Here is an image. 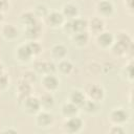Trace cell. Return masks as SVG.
<instances>
[{
    "mask_svg": "<svg viewBox=\"0 0 134 134\" xmlns=\"http://www.w3.org/2000/svg\"><path fill=\"white\" fill-rule=\"evenodd\" d=\"M112 54L119 58L133 59V40L126 30H118L114 34V42L109 49Z\"/></svg>",
    "mask_w": 134,
    "mask_h": 134,
    "instance_id": "1",
    "label": "cell"
},
{
    "mask_svg": "<svg viewBox=\"0 0 134 134\" xmlns=\"http://www.w3.org/2000/svg\"><path fill=\"white\" fill-rule=\"evenodd\" d=\"M87 25H88V19L79 16L72 20H66L62 26V30L66 35L71 36L73 34L87 30Z\"/></svg>",
    "mask_w": 134,
    "mask_h": 134,
    "instance_id": "2",
    "label": "cell"
},
{
    "mask_svg": "<svg viewBox=\"0 0 134 134\" xmlns=\"http://www.w3.org/2000/svg\"><path fill=\"white\" fill-rule=\"evenodd\" d=\"M130 120V113L127 109L122 107H116L111 109L108 113V121L110 125L126 126Z\"/></svg>",
    "mask_w": 134,
    "mask_h": 134,
    "instance_id": "3",
    "label": "cell"
},
{
    "mask_svg": "<svg viewBox=\"0 0 134 134\" xmlns=\"http://www.w3.org/2000/svg\"><path fill=\"white\" fill-rule=\"evenodd\" d=\"M22 111L29 116H35L40 110H41V105H40V100L38 96L35 95H29L27 97H25L23 100H21L19 103Z\"/></svg>",
    "mask_w": 134,
    "mask_h": 134,
    "instance_id": "4",
    "label": "cell"
},
{
    "mask_svg": "<svg viewBox=\"0 0 134 134\" xmlns=\"http://www.w3.org/2000/svg\"><path fill=\"white\" fill-rule=\"evenodd\" d=\"M65 21L66 20L63 14L61 13V10L50 9L49 13L46 15V17L42 20V23H44L46 26H48L51 29H59L62 28Z\"/></svg>",
    "mask_w": 134,
    "mask_h": 134,
    "instance_id": "5",
    "label": "cell"
},
{
    "mask_svg": "<svg viewBox=\"0 0 134 134\" xmlns=\"http://www.w3.org/2000/svg\"><path fill=\"white\" fill-rule=\"evenodd\" d=\"M95 13L96 16L103 18V19H108L112 18L115 15V5L111 0H98L95 3Z\"/></svg>",
    "mask_w": 134,
    "mask_h": 134,
    "instance_id": "6",
    "label": "cell"
},
{
    "mask_svg": "<svg viewBox=\"0 0 134 134\" xmlns=\"http://www.w3.org/2000/svg\"><path fill=\"white\" fill-rule=\"evenodd\" d=\"M84 126H85L84 120L77 115L69 118H64V121L62 124V129L65 133L76 134L84 129Z\"/></svg>",
    "mask_w": 134,
    "mask_h": 134,
    "instance_id": "7",
    "label": "cell"
},
{
    "mask_svg": "<svg viewBox=\"0 0 134 134\" xmlns=\"http://www.w3.org/2000/svg\"><path fill=\"white\" fill-rule=\"evenodd\" d=\"M84 92L88 99H91V100H94L97 103H102L106 96V91H105L104 87L97 83L87 85L84 89Z\"/></svg>",
    "mask_w": 134,
    "mask_h": 134,
    "instance_id": "8",
    "label": "cell"
},
{
    "mask_svg": "<svg viewBox=\"0 0 134 134\" xmlns=\"http://www.w3.org/2000/svg\"><path fill=\"white\" fill-rule=\"evenodd\" d=\"M35 124L40 129H49L54 125V115L48 110H40L35 115Z\"/></svg>",
    "mask_w": 134,
    "mask_h": 134,
    "instance_id": "9",
    "label": "cell"
},
{
    "mask_svg": "<svg viewBox=\"0 0 134 134\" xmlns=\"http://www.w3.org/2000/svg\"><path fill=\"white\" fill-rule=\"evenodd\" d=\"M34 70L38 75L57 74V63L52 60H36L34 62Z\"/></svg>",
    "mask_w": 134,
    "mask_h": 134,
    "instance_id": "10",
    "label": "cell"
},
{
    "mask_svg": "<svg viewBox=\"0 0 134 134\" xmlns=\"http://www.w3.org/2000/svg\"><path fill=\"white\" fill-rule=\"evenodd\" d=\"M14 57H15V60L17 62H19L20 64H27V63L31 62L35 59L34 55L31 54V52H30L26 42L19 44L15 48Z\"/></svg>",
    "mask_w": 134,
    "mask_h": 134,
    "instance_id": "11",
    "label": "cell"
},
{
    "mask_svg": "<svg viewBox=\"0 0 134 134\" xmlns=\"http://www.w3.org/2000/svg\"><path fill=\"white\" fill-rule=\"evenodd\" d=\"M114 42V34L108 30H104L95 36V44L102 50H109Z\"/></svg>",
    "mask_w": 134,
    "mask_h": 134,
    "instance_id": "12",
    "label": "cell"
},
{
    "mask_svg": "<svg viewBox=\"0 0 134 134\" xmlns=\"http://www.w3.org/2000/svg\"><path fill=\"white\" fill-rule=\"evenodd\" d=\"M41 87L44 91L53 93L60 87V79L57 74H44L41 77Z\"/></svg>",
    "mask_w": 134,
    "mask_h": 134,
    "instance_id": "13",
    "label": "cell"
},
{
    "mask_svg": "<svg viewBox=\"0 0 134 134\" xmlns=\"http://www.w3.org/2000/svg\"><path fill=\"white\" fill-rule=\"evenodd\" d=\"M0 35L5 41L12 42L19 38L20 30L18 26H16L13 23H3L0 26Z\"/></svg>",
    "mask_w": 134,
    "mask_h": 134,
    "instance_id": "14",
    "label": "cell"
},
{
    "mask_svg": "<svg viewBox=\"0 0 134 134\" xmlns=\"http://www.w3.org/2000/svg\"><path fill=\"white\" fill-rule=\"evenodd\" d=\"M32 92H34L32 84H30V83H28L22 79H19V81L16 85V98H17V100L20 103L25 97L31 95Z\"/></svg>",
    "mask_w": 134,
    "mask_h": 134,
    "instance_id": "15",
    "label": "cell"
},
{
    "mask_svg": "<svg viewBox=\"0 0 134 134\" xmlns=\"http://www.w3.org/2000/svg\"><path fill=\"white\" fill-rule=\"evenodd\" d=\"M106 23H105V19L98 17V16H94L90 19H88V25H87V31L91 35V36H96L98 34H100L102 31L106 30Z\"/></svg>",
    "mask_w": 134,
    "mask_h": 134,
    "instance_id": "16",
    "label": "cell"
},
{
    "mask_svg": "<svg viewBox=\"0 0 134 134\" xmlns=\"http://www.w3.org/2000/svg\"><path fill=\"white\" fill-rule=\"evenodd\" d=\"M42 32H43L42 21L38 22L35 25L23 28V37L25 38L26 41H39Z\"/></svg>",
    "mask_w": 134,
    "mask_h": 134,
    "instance_id": "17",
    "label": "cell"
},
{
    "mask_svg": "<svg viewBox=\"0 0 134 134\" xmlns=\"http://www.w3.org/2000/svg\"><path fill=\"white\" fill-rule=\"evenodd\" d=\"M61 13L63 14L65 20H72L80 16L81 9H80V6L77 3L69 1V2H66L63 4V6L61 8Z\"/></svg>",
    "mask_w": 134,
    "mask_h": 134,
    "instance_id": "18",
    "label": "cell"
},
{
    "mask_svg": "<svg viewBox=\"0 0 134 134\" xmlns=\"http://www.w3.org/2000/svg\"><path fill=\"white\" fill-rule=\"evenodd\" d=\"M49 54H50V58L52 61L59 62V61L67 58L68 49H67L66 45H64L63 43H55L51 46Z\"/></svg>",
    "mask_w": 134,
    "mask_h": 134,
    "instance_id": "19",
    "label": "cell"
},
{
    "mask_svg": "<svg viewBox=\"0 0 134 134\" xmlns=\"http://www.w3.org/2000/svg\"><path fill=\"white\" fill-rule=\"evenodd\" d=\"M81 112V109L75 106L74 104L70 103L69 100L63 103L60 107V114L62 117L64 118H69V117H73V116H77Z\"/></svg>",
    "mask_w": 134,
    "mask_h": 134,
    "instance_id": "20",
    "label": "cell"
},
{
    "mask_svg": "<svg viewBox=\"0 0 134 134\" xmlns=\"http://www.w3.org/2000/svg\"><path fill=\"white\" fill-rule=\"evenodd\" d=\"M74 72V65L68 59H63L57 62V73L63 76H71Z\"/></svg>",
    "mask_w": 134,
    "mask_h": 134,
    "instance_id": "21",
    "label": "cell"
},
{
    "mask_svg": "<svg viewBox=\"0 0 134 134\" xmlns=\"http://www.w3.org/2000/svg\"><path fill=\"white\" fill-rule=\"evenodd\" d=\"M90 38H91V35L87 30L80 31V32H76V34H73V35L70 36L72 44L75 47H79V48L86 47L88 45L89 41H90Z\"/></svg>",
    "mask_w": 134,
    "mask_h": 134,
    "instance_id": "22",
    "label": "cell"
},
{
    "mask_svg": "<svg viewBox=\"0 0 134 134\" xmlns=\"http://www.w3.org/2000/svg\"><path fill=\"white\" fill-rule=\"evenodd\" d=\"M41 20H39L32 10H25V12H22L19 16V23L23 26V28L25 27H28V26H31V25H35L37 24L38 22H40Z\"/></svg>",
    "mask_w": 134,
    "mask_h": 134,
    "instance_id": "23",
    "label": "cell"
},
{
    "mask_svg": "<svg viewBox=\"0 0 134 134\" xmlns=\"http://www.w3.org/2000/svg\"><path fill=\"white\" fill-rule=\"evenodd\" d=\"M86 99H87V97H86V94H85L84 90H81V89L70 90L69 95H68V100L70 103L74 104L75 106H77L80 109H81V107L83 106V104L85 103Z\"/></svg>",
    "mask_w": 134,
    "mask_h": 134,
    "instance_id": "24",
    "label": "cell"
},
{
    "mask_svg": "<svg viewBox=\"0 0 134 134\" xmlns=\"http://www.w3.org/2000/svg\"><path fill=\"white\" fill-rule=\"evenodd\" d=\"M39 97L40 100V105H41V110H48L50 111L53 107H54V97L52 95V93L50 92H44L42 93Z\"/></svg>",
    "mask_w": 134,
    "mask_h": 134,
    "instance_id": "25",
    "label": "cell"
},
{
    "mask_svg": "<svg viewBox=\"0 0 134 134\" xmlns=\"http://www.w3.org/2000/svg\"><path fill=\"white\" fill-rule=\"evenodd\" d=\"M81 110L83 112H85L86 114L95 115L100 110V103H97V102H94V100H91V99L87 98L85 100V103L83 104V106L81 107Z\"/></svg>",
    "mask_w": 134,
    "mask_h": 134,
    "instance_id": "26",
    "label": "cell"
},
{
    "mask_svg": "<svg viewBox=\"0 0 134 134\" xmlns=\"http://www.w3.org/2000/svg\"><path fill=\"white\" fill-rule=\"evenodd\" d=\"M121 75L129 83H131V84L133 83V80H134V75H133V59H128L127 63L122 67Z\"/></svg>",
    "mask_w": 134,
    "mask_h": 134,
    "instance_id": "27",
    "label": "cell"
},
{
    "mask_svg": "<svg viewBox=\"0 0 134 134\" xmlns=\"http://www.w3.org/2000/svg\"><path fill=\"white\" fill-rule=\"evenodd\" d=\"M49 10H50V8L45 3H37L32 8L35 16L41 21L46 17V15L49 13Z\"/></svg>",
    "mask_w": 134,
    "mask_h": 134,
    "instance_id": "28",
    "label": "cell"
},
{
    "mask_svg": "<svg viewBox=\"0 0 134 134\" xmlns=\"http://www.w3.org/2000/svg\"><path fill=\"white\" fill-rule=\"evenodd\" d=\"M26 43H27L28 48H29L31 54L34 55V58H37L42 53L43 46L39 41H26Z\"/></svg>",
    "mask_w": 134,
    "mask_h": 134,
    "instance_id": "29",
    "label": "cell"
},
{
    "mask_svg": "<svg viewBox=\"0 0 134 134\" xmlns=\"http://www.w3.org/2000/svg\"><path fill=\"white\" fill-rule=\"evenodd\" d=\"M37 76H38V74L32 69V70H26V71H24L22 73V75H21L20 79H22V80H24V81H26V82H28L30 84H35L36 81H37Z\"/></svg>",
    "mask_w": 134,
    "mask_h": 134,
    "instance_id": "30",
    "label": "cell"
},
{
    "mask_svg": "<svg viewBox=\"0 0 134 134\" xmlns=\"http://www.w3.org/2000/svg\"><path fill=\"white\" fill-rule=\"evenodd\" d=\"M9 87V77L7 74L3 73L0 75V92H4Z\"/></svg>",
    "mask_w": 134,
    "mask_h": 134,
    "instance_id": "31",
    "label": "cell"
},
{
    "mask_svg": "<svg viewBox=\"0 0 134 134\" xmlns=\"http://www.w3.org/2000/svg\"><path fill=\"white\" fill-rule=\"evenodd\" d=\"M122 5L126 14L129 16H133L134 14V8H133V0H122Z\"/></svg>",
    "mask_w": 134,
    "mask_h": 134,
    "instance_id": "32",
    "label": "cell"
},
{
    "mask_svg": "<svg viewBox=\"0 0 134 134\" xmlns=\"http://www.w3.org/2000/svg\"><path fill=\"white\" fill-rule=\"evenodd\" d=\"M108 132L110 134H125L126 133V129H125V126L111 125V127L109 128Z\"/></svg>",
    "mask_w": 134,
    "mask_h": 134,
    "instance_id": "33",
    "label": "cell"
},
{
    "mask_svg": "<svg viewBox=\"0 0 134 134\" xmlns=\"http://www.w3.org/2000/svg\"><path fill=\"white\" fill-rule=\"evenodd\" d=\"M9 0H0V12L5 14L9 9Z\"/></svg>",
    "mask_w": 134,
    "mask_h": 134,
    "instance_id": "34",
    "label": "cell"
},
{
    "mask_svg": "<svg viewBox=\"0 0 134 134\" xmlns=\"http://www.w3.org/2000/svg\"><path fill=\"white\" fill-rule=\"evenodd\" d=\"M3 73H5V68H4V65L0 62V75Z\"/></svg>",
    "mask_w": 134,
    "mask_h": 134,
    "instance_id": "35",
    "label": "cell"
},
{
    "mask_svg": "<svg viewBox=\"0 0 134 134\" xmlns=\"http://www.w3.org/2000/svg\"><path fill=\"white\" fill-rule=\"evenodd\" d=\"M3 22H4V13L0 12V26L3 24Z\"/></svg>",
    "mask_w": 134,
    "mask_h": 134,
    "instance_id": "36",
    "label": "cell"
},
{
    "mask_svg": "<svg viewBox=\"0 0 134 134\" xmlns=\"http://www.w3.org/2000/svg\"><path fill=\"white\" fill-rule=\"evenodd\" d=\"M3 132H13V133H16L17 130L16 129H6V130H3Z\"/></svg>",
    "mask_w": 134,
    "mask_h": 134,
    "instance_id": "37",
    "label": "cell"
}]
</instances>
